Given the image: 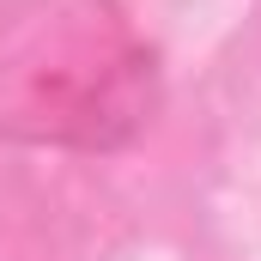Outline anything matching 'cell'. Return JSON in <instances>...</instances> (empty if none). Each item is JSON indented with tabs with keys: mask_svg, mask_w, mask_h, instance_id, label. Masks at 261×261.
<instances>
[{
	"mask_svg": "<svg viewBox=\"0 0 261 261\" xmlns=\"http://www.w3.org/2000/svg\"><path fill=\"white\" fill-rule=\"evenodd\" d=\"M249 231H255V249H261V170H255V213H249Z\"/></svg>",
	"mask_w": 261,
	"mask_h": 261,
	"instance_id": "6da1fadb",
	"label": "cell"
}]
</instances>
